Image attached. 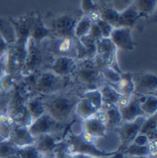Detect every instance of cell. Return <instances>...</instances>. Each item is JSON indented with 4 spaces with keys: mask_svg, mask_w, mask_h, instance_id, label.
Returning a JSON list of instances; mask_svg holds the SVG:
<instances>
[{
    "mask_svg": "<svg viewBox=\"0 0 157 158\" xmlns=\"http://www.w3.org/2000/svg\"><path fill=\"white\" fill-rule=\"evenodd\" d=\"M1 95H2V93H1V91H0V96H1Z\"/></svg>",
    "mask_w": 157,
    "mask_h": 158,
    "instance_id": "cell-51",
    "label": "cell"
},
{
    "mask_svg": "<svg viewBox=\"0 0 157 158\" xmlns=\"http://www.w3.org/2000/svg\"><path fill=\"white\" fill-rule=\"evenodd\" d=\"M119 110L122 122H132L140 116H144L140 107L139 96L134 93L129 102L125 106L119 108Z\"/></svg>",
    "mask_w": 157,
    "mask_h": 158,
    "instance_id": "cell-19",
    "label": "cell"
},
{
    "mask_svg": "<svg viewBox=\"0 0 157 158\" xmlns=\"http://www.w3.org/2000/svg\"><path fill=\"white\" fill-rule=\"evenodd\" d=\"M96 24V26L98 27V28H99V30L101 32L102 38L103 39H110L113 29H114L110 23H108L105 20H102V19L98 20Z\"/></svg>",
    "mask_w": 157,
    "mask_h": 158,
    "instance_id": "cell-42",
    "label": "cell"
},
{
    "mask_svg": "<svg viewBox=\"0 0 157 158\" xmlns=\"http://www.w3.org/2000/svg\"><path fill=\"white\" fill-rule=\"evenodd\" d=\"M98 10L100 13V19L102 20H105L108 23H110L114 28L121 27L119 12L116 11L109 4H107L106 1L103 0V4L99 5Z\"/></svg>",
    "mask_w": 157,
    "mask_h": 158,
    "instance_id": "cell-22",
    "label": "cell"
},
{
    "mask_svg": "<svg viewBox=\"0 0 157 158\" xmlns=\"http://www.w3.org/2000/svg\"><path fill=\"white\" fill-rule=\"evenodd\" d=\"M132 28L127 27L113 29L110 39L111 40L117 49H121L125 51H131L134 49L136 42L132 38Z\"/></svg>",
    "mask_w": 157,
    "mask_h": 158,
    "instance_id": "cell-15",
    "label": "cell"
},
{
    "mask_svg": "<svg viewBox=\"0 0 157 158\" xmlns=\"http://www.w3.org/2000/svg\"><path fill=\"white\" fill-rule=\"evenodd\" d=\"M6 73V67H5V61H0V79L2 76Z\"/></svg>",
    "mask_w": 157,
    "mask_h": 158,
    "instance_id": "cell-48",
    "label": "cell"
},
{
    "mask_svg": "<svg viewBox=\"0 0 157 158\" xmlns=\"http://www.w3.org/2000/svg\"><path fill=\"white\" fill-rule=\"evenodd\" d=\"M124 158H148L147 156H125Z\"/></svg>",
    "mask_w": 157,
    "mask_h": 158,
    "instance_id": "cell-49",
    "label": "cell"
},
{
    "mask_svg": "<svg viewBox=\"0 0 157 158\" xmlns=\"http://www.w3.org/2000/svg\"><path fill=\"white\" fill-rule=\"evenodd\" d=\"M118 49L110 39H102L96 42V55L94 61L98 69L108 66L119 73H123L118 61Z\"/></svg>",
    "mask_w": 157,
    "mask_h": 158,
    "instance_id": "cell-9",
    "label": "cell"
},
{
    "mask_svg": "<svg viewBox=\"0 0 157 158\" xmlns=\"http://www.w3.org/2000/svg\"><path fill=\"white\" fill-rule=\"evenodd\" d=\"M32 92L35 95L46 96L65 90L66 87V78L60 77L50 70L39 71L38 76L34 78Z\"/></svg>",
    "mask_w": 157,
    "mask_h": 158,
    "instance_id": "cell-4",
    "label": "cell"
},
{
    "mask_svg": "<svg viewBox=\"0 0 157 158\" xmlns=\"http://www.w3.org/2000/svg\"><path fill=\"white\" fill-rule=\"evenodd\" d=\"M65 149L68 156H85L92 158H106L110 156L114 152H106L98 149L96 144L86 142L81 135H75L73 132L68 133L64 140Z\"/></svg>",
    "mask_w": 157,
    "mask_h": 158,
    "instance_id": "cell-3",
    "label": "cell"
},
{
    "mask_svg": "<svg viewBox=\"0 0 157 158\" xmlns=\"http://www.w3.org/2000/svg\"><path fill=\"white\" fill-rule=\"evenodd\" d=\"M51 37L52 33L43 21L42 15L39 12H34V19L30 29L29 39L37 44H41L43 40Z\"/></svg>",
    "mask_w": 157,
    "mask_h": 158,
    "instance_id": "cell-17",
    "label": "cell"
},
{
    "mask_svg": "<svg viewBox=\"0 0 157 158\" xmlns=\"http://www.w3.org/2000/svg\"><path fill=\"white\" fill-rule=\"evenodd\" d=\"M8 158H19V156L17 155H15V156H10V157Z\"/></svg>",
    "mask_w": 157,
    "mask_h": 158,
    "instance_id": "cell-50",
    "label": "cell"
},
{
    "mask_svg": "<svg viewBox=\"0 0 157 158\" xmlns=\"http://www.w3.org/2000/svg\"><path fill=\"white\" fill-rule=\"evenodd\" d=\"M36 138L30 135L28 126L21 124H15L9 135L7 141L11 143L15 147L20 148L28 145H32L35 143Z\"/></svg>",
    "mask_w": 157,
    "mask_h": 158,
    "instance_id": "cell-16",
    "label": "cell"
},
{
    "mask_svg": "<svg viewBox=\"0 0 157 158\" xmlns=\"http://www.w3.org/2000/svg\"><path fill=\"white\" fill-rule=\"evenodd\" d=\"M44 58L45 53L41 44H37L29 39L20 75L23 78H27L41 71L44 65Z\"/></svg>",
    "mask_w": 157,
    "mask_h": 158,
    "instance_id": "cell-8",
    "label": "cell"
},
{
    "mask_svg": "<svg viewBox=\"0 0 157 158\" xmlns=\"http://www.w3.org/2000/svg\"><path fill=\"white\" fill-rule=\"evenodd\" d=\"M97 110L91 104V102L88 100H87L84 97L80 98V100L78 101L74 108V113L83 121L94 116Z\"/></svg>",
    "mask_w": 157,
    "mask_h": 158,
    "instance_id": "cell-27",
    "label": "cell"
},
{
    "mask_svg": "<svg viewBox=\"0 0 157 158\" xmlns=\"http://www.w3.org/2000/svg\"><path fill=\"white\" fill-rule=\"evenodd\" d=\"M16 75L10 73H5L0 79V91L2 94L7 93L14 87Z\"/></svg>",
    "mask_w": 157,
    "mask_h": 158,
    "instance_id": "cell-38",
    "label": "cell"
},
{
    "mask_svg": "<svg viewBox=\"0 0 157 158\" xmlns=\"http://www.w3.org/2000/svg\"><path fill=\"white\" fill-rule=\"evenodd\" d=\"M111 86L120 95H132L135 89L132 73L123 72L120 76V80Z\"/></svg>",
    "mask_w": 157,
    "mask_h": 158,
    "instance_id": "cell-23",
    "label": "cell"
},
{
    "mask_svg": "<svg viewBox=\"0 0 157 158\" xmlns=\"http://www.w3.org/2000/svg\"><path fill=\"white\" fill-rule=\"evenodd\" d=\"M132 4L139 13L140 19H150L155 14L157 0H134Z\"/></svg>",
    "mask_w": 157,
    "mask_h": 158,
    "instance_id": "cell-25",
    "label": "cell"
},
{
    "mask_svg": "<svg viewBox=\"0 0 157 158\" xmlns=\"http://www.w3.org/2000/svg\"><path fill=\"white\" fill-rule=\"evenodd\" d=\"M133 143L137 144V145H141V146H146L148 145V143H150V140L148 138V136L142 134H138L136 137L134 138Z\"/></svg>",
    "mask_w": 157,
    "mask_h": 158,
    "instance_id": "cell-46",
    "label": "cell"
},
{
    "mask_svg": "<svg viewBox=\"0 0 157 158\" xmlns=\"http://www.w3.org/2000/svg\"><path fill=\"white\" fill-rule=\"evenodd\" d=\"M65 125L58 123L48 113H44L38 119L34 120L29 126L28 129L30 135L34 138H37L44 135H57L65 130Z\"/></svg>",
    "mask_w": 157,
    "mask_h": 158,
    "instance_id": "cell-11",
    "label": "cell"
},
{
    "mask_svg": "<svg viewBox=\"0 0 157 158\" xmlns=\"http://www.w3.org/2000/svg\"><path fill=\"white\" fill-rule=\"evenodd\" d=\"M79 40L87 50V59L93 60L96 55V41L93 40L88 35L79 39Z\"/></svg>",
    "mask_w": 157,
    "mask_h": 158,
    "instance_id": "cell-37",
    "label": "cell"
},
{
    "mask_svg": "<svg viewBox=\"0 0 157 158\" xmlns=\"http://www.w3.org/2000/svg\"><path fill=\"white\" fill-rule=\"evenodd\" d=\"M40 155L34 144L17 148V156L19 158H40Z\"/></svg>",
    "mask_w": 157,
    "mask_h": 158,
    "instance_id": "cell-40",
    "label": "cell"
},
{
    "mask_svg": "<svg viewBox=\"0 0 157 158\" xmlns=\"http://www.w3.org/2000/svg\"><path fill=\"white\" fill-rule=\"evenodd\" d=\"M124 154H123V152L122 151H119V150H116L115 152H114V154L111 155L110 156H109V157L107 158H124Z\"/></svg>",
    "mask_w": 157,
    "mask_h": 158,
    "instance_id": "cell-47",
    "label": "cell"
},
{
    "mask_svg": "<svg viewBox=\"0 0 157 158\" xmlns=\"http://www.w3.org/2000/svg\"><path fill=\"white\" fill-rule=\"evenodd\" d=\"M76 92L66 89L53 94L42 96L46 113L62 124H66L70 121L74 108L81 97Z\"/></svg>",
    "mask_w": 157,
    "mask_h": 158,
    "instance_id": "cell-1",
    "label": "cell"
},
{
    "mask_svg": "<svg viewBox=\"0 0 157 158\" xmlns=\"http://www.w3.org/2000/svg\"><path fill=\"white\" fill-rule=\"evenodd\" d=\"M27 99L20 92L19 89L15 90L11 99L8 102L7 111L6 112L8 113L17 124H21L25 126H29L31 123V117L28 112L26 106Z\"/></svg>",
    "mask_w": 157,
    "mask_h": 158,
    "instance_id": "cell-10",
    "label": "cell"
},
{
    "mask_svg": "<svg viewBox=\"0 0 157 158\" xmlns=\"http://www.w3.org/2000/svg\"><path fill=\"white\" fill-rule=\"evenodd\" d=\"M141 110L146 117L155 115L157 112V97L155 94L139 96Z\"/></svg>",
    "mask_w": 157,
    "mask_h": 158,
    "instance_id": "cell-26",
    "label": "cell"
},
{
    "mask_svg": "<svg viewBox=\"0 0 157 158\" xmlns=\"http://www.w3.org/2000/svg\"><path fill=\"white\" fill-rule=\"evenodd\" d=\"M15 155H17V147L7 140H0V158H8Z\"/></svg>",
    "mask_w": 157,
    "mask_h": 158,
    "instance_id": "cell-39",
    "label": "cell"
},
{
    "mask_svg": "<svg viewBox=\"0 0 157 158\" xmlns=\"http://www.w3.org/2000/svg\"><path fill=\"white\" fill-rule=\"evenodd\" d=\"M41 46L45 54L51 58L63 56L76 60V38L51 37L43 40Z\"/></svg>",
    "mask_w": 157,
    "mask_h": 158,
    "instance_id": "cell-7",
    "label": "cell"
},
{
    "mask_svg": "<svg viewBox=\"0 0 157 158\" xmlns=\"http://www.w3.org/2000/svg\"><path fill=\"white\" fill-rule=\"evenodd\" d=\"M148 136L150 142L155 141L157 139V119L156 114L151 117H146L145 121L143 122L140 133Z\"/></svg>",
    "mask_w": 157,
    "mask_h": 158,
    "instance_id": "cell-29",
    "label": "cell"
},
{
    "mask_svg": "<svg viewBox=\"0 0 157 158\" xmlns=\"http://www.w3.org/2000/svg\"><path fill=\"white\" fill-rule=\"evenodd\" d=\"M72 76L82 85H85L87 90L98 89L101 86V79H103L94 59L76 60V67Z\"/></svg>",
    "mask_w": 157,
    "mask_h": 158,
    "instance_id": "cell-5",
    "label": "cell"
},
{
    "mask_svg": "<svg viewBox=\"0 0 157 158\" xmlns=\"http://www.w3.org/2000/svg\"><path fill=\"white\" fill-rule=\"evenodd\" d=\"M84 98L88 100L91 104L98 111L102 107V96L99 89H93V90H85L83 93Z\"/></svg>",
    "mask_w": 157,
    "mask_h": 158,
    "instance_id": "cell-33",
    "label": "cell"
},
{
    "mask_svg": "<svg viewBox=\"0 0 157 158\" xmlns=\"http://www.w3.org/2000/svg\"><path fill=\"white\" fill-rule=\"evenodd\" d=\"M16 124L13 118L7 113H0V140H7Z\"/></svg>",
    "mask_w": 157,
    "mask_h": 158,
    "instance_id": "cell-30",
    "label": "cell"
},
{
    "mask_svg": "<svg viewBox=\"0 0 157 158\" xmlns=\"http://www.w3.org/2000/svg\"><path fill=\"white\" fill-rule=\"evenodd\" d=\"M92 22L89 19L83 14V16L80 18L78 22L76 23L75 28H74V37L76 39H81L83 37H86L89 34L91 29Z\"/></svg>",
    "mask_w": 157,
    "mask_h": 158,
    "instance_id": "cell-32",
    "label": "cell"
},
{
    "mask_svg": "<svg viewBox=\"0 0 157 158\" xmlns=\"http://www.w3.org/2000/svg\"><path fill=\"white\" fill-rule=\"evenodd\" d=\"M82 127H83L82 131L96 138L104 137L108 131L107 126L103 123H101L98 119H96L95 116H92L87 120H84L82 123Z\"/></svg>",
    "mask_w": 157,
    "mask_h": 158,
    "instance_id": "cell-21",
    "label": "cell"
},
{
    "mask_svg": "<svg viewBox=\"0 0 157 158\" xmlns=\"http://www.w3.org/2000/svg\"><path fill=\"white\" fill-rule=\"evenodd\" d=\"M49 66H45V69L53 72L54 74L67 78L72 76L76 67V60L69 57H53L52 58V61Z\"/></svg>",
    "mask_w": 157,
    "mask_h": 158,
    "instance_id": "cell-14",
    "label": "cell"
},
{
    "mask_svg": "<svg viewBox=\"0 0 157 158\" xmlns=\"http://www.w3.org/2000/svg\"><path fill=\"white\" fill-rule=\"evenodd\" d=\"M120 15V26L127 27L132 28L134 27L135 23L140 19L139 13L136 9L133 4H132L130 6H128L125 10L122 12H119Z\"/></svg>",
    "mask_w": 157,
    "mask_h": 158,
    "instance_id": "cell-28",
    "label": "cell"
},
{
    "mask_svg": "<svg viewBox=\"0 0 157 158\" xmlns=\"http://www.w3.org/2000/svg\"><path fill=\"white\" fill-rule=\"evenodd\" d=\"M26 106L31 117L32 122L46 113L44 104L43 102V97L40 95H34L28 98L26 101Z\"/></svg>",
    "mask_w": 157,
    "mask_h": 158,
    "instance_id": "cell-24",
    "label": "cell"
},
{
    "mask_svg": "<svg viewBox=\"0 0 157 158\" xmlns=\"http://www.w3.org/2000/svg\"><path fill=\"white\" fill-rule=\"evenodd\" d=\"M102 96V107L100 110H107L117 106L120 94L113 88L111 85L105 83L98 88Z\"/></svg>",
    "mask_w": 157,
    "mask_h": 158,
    "instance_id": "cell-20",
    "label": "cell"
},
{
    "mask_svg": "<svg viewBox=\"0 0 157 158\" xmlns=\"http://www.w3.org/2000/svg\"><path fill=\"white\" fill-rule=\"evenodd\" d=\"M0 34L7 41L8 45H12L16 41L15 30L12 24L8 20V19L0 18Z\"/></svg>",
    "mask_w": 157,
    "mask_h": 158,
    "instance_id": "cell-31",
    "label": "cell"
},
{
    "mask_svg": "<svg viewBox=\"0 0 157 158\" xmlns=\"http://www.w3.org/2000/svg\"><path fill=\"white\" fill-rule=\"evenodd\" d=\"M34 19V12H29L25 15L20 16L18 19L8 18V20L12 24L15 35L16 41L12 45L15 47L19 54L25 60L26 52H27V45L29 40L30 29Z\"/></svg>",
    "mask_w": 157,
    "mask_h": 158,
    "instance_id": "cell-6",
    "label": "cell"
},
{
    "mask_svg": "<svg viewBox=\"0 0 157 158\" xmlns=\"http://www.w3.org/2000/svg\"><path fill=\"white\" fill-rule=\"evenodd\" d=\"M62 143L63 141L57 137V135H44L36 138L34 146L40 154H49L54 153Z\"/></svg>",
    "mask_w": 157,
    "mask_h": 158,
    "instance_id": "cell-18",
    "label": "cell"
},
{
    "mask_svg": "<svg viewBox=\"0 0 157 158\" xmlns=\"http://www.w3.org/2000/svg\"><path fill=\"white\" fill-rule=\"evenodd\" d=\"M122 152L124 156H148L149 154L147 145L146 146L137 145L133 143H130Z\"/></svg>",
    "mask_w": 157,
    "mask_h": 158,
    "instance_id": "cell-34",
    "label": "cell"
},
{
    "mask_svg": "<svg viewBox=\"0 0 157 158\" xmlns=\"http://www.w3.org/2000/svg\"><path fill=\"white\" fill-rule=\"evenodd\" d=\"M83 16L81 10L65 11L54 15L48 23V28L52 37L56 38H75L74 28L76 23Z\"/></svg>",
    "mask_w": 157,
    "mask_h": 158,
    "instance_id": "cell-2",
    "label": "cell"
},
{
    "mask_svg": "<svg viewBox=\"0 0 157 158\" xmlns=\"http://www.w3.org/2000/svg\"><path fill=\"white\" fill-rule=\"evenodd\" d=\"M145 119L146 116H140L132 122H121V123L117 127L118 135L120 140V145L118 150L123 151L133 142L136 135L140 133V129Z\"/></svg>",
    "mask_w": 157,
    "mask_h": 158,
    "instance_id": "cell-12",
    "label": "cell"
},
{
    "mask_svg": "<svg viewBox=\"0 0 157 158\" xmlns=\"http://www.w3.org/2000/svg\"><path fill=\"white\" fill-rule=\"evenodd\" d=\"M134 0H108L106 1L112 8L118 12H122L128 6H130Z\"/></svg>",
    "mask_w": 157,
    "mask_h": 158,
    "instance_id": "cell-41",
    "label": "cell"
},
{
    "mask_svg": "<svg viewBox=\"0 0 157 158\" xmlns=\"http://www.w3.org/2000/svg\"><path fill=\"white\" fill-rule=\"evenodd\" d=\"M99 8V5L96 4L94 0H82L81 2V11L84 15H87L91 12L96 11Z\"/></svg>",
    "mask_w": 157,
    "mask_h": 158,
    "instance_id": "cell-43",
    "label": "cell"
},
{
    "mask_svg": "<svg viewBox=\"0 0 157 158\" xmlns=\"http://www.w3.org/2000/svg\"><path fill=\"white\" fill-rule=\"evenodd\" d=\"M134 94L138 96H145L155 94L157 89V77L153 72H143L133 75Z\"/></svg>",
    "mask_w": 157,
    "mask_h": 158,
    "instance_id": "cell-13",
    "label": "cell"
},
{
    "mask_svg": "<svg viewBox=\"0 0 157 158\" xmlns=\"http://www.w3.org/2000/svg\"><path fill=\"white\" fill-rule=\"evenodd\" d=\"M99 70H100L102 78L105 81H107L108 84H110V85H113V84L117 83L120 80V76L122 74V73L118 72L114 69L108 67V66L101 68Z\"/></svg>",
    "mask_w": 157,
    "mask_h": 158,
    "instance_id": "cell-35",
    "label": "cell"
},
{
    "mask_svg": "<svg viewBox=\"0 0 157 158\" xmlns=\"http://www.w3.org/2000/svg\"><path fill=\"white\" fill-rule=\"evenodd\" d=\"M8 46L9 45L7 43V41L4 40V38L0 34V61H5Z\"/></svg>",
    "mask_w": 157,
    "mask_h": 158,
    "instance_id": "cell-45",
    "label": "cell"
},
{
    "mask_svg": "<svg viewBox=\"0 0 157 158\" xmlns=\"http://www.w3.org/2000/svg\"><path fill=\"white\" fill-rule=\"evenodd\" d=\"M88 36H90L93 40H95L96 42L103 39L102 38V35H101V32H100V30H99V28H98V27L96 26V23H92L91 29H90Z\"/></svg>",
    "mask_w": 157,
    "mask_h": 158,
    "instance_id": "cell-44",
    "label": "cell"
},
{
    "mask_svg": "<svg viewBox=\"0 0 157 158\" xmlns=\"http://www.w3.org/2000/svg\"><path fill=\"white\" fill-rule=\"evenodd\" d=\"M106 111L108 115V123H107V128H112V127H118L121 123V116L119 113V110L117 106L104 110Z\"/></svg>",
    "mask_w": 157,
    "mask_h": 158,
    "instance_id": "cell-36",
    "label": "cell"
}]
</instances>
